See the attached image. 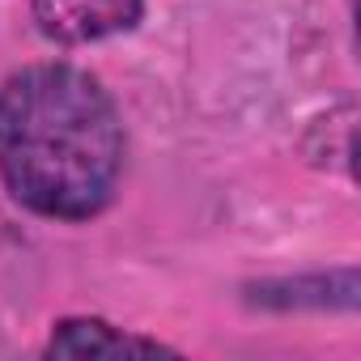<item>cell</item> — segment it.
Instances as JSON below:
<instances>
[{"label": "cell", "mask_w": 361, "mask_h": 361, "mask_svg": "<svg viewBox=\"0 0 361 361\" xmlns=\"http://www.w3.org/2000/svg\"><path fill=\"white\" fill-rule=\"evenodd\" d=\"M123 157V115L94 73L30 64L0 81V183L35 217H98L115 200Z\"/></svg>", "instance_id": "cell-1"}, {"label": "cell", "mask_w": 361, "mask_h": 361, "mask_svg": "<svg viewBox=\"0 0 361 361\" xmlns=\"http://www.w3.org/2000/svg\"><path fill=\"white\" fill-rule=\"evenodd\" d=\"M30 9L43 39L60 47H85L128 35L145 13V0H35Z\"/></svg>", "instance_id": "cell-2"}, {"label": "cell", "mask_w": 361, "mask_h": 361, "mask_svg": "<svg viewBox=\"0 0 361 361\" xmlns=\"http://www.w3.org/2000/svg\"><path fill=\"white\" fill-rule=\"evenodd\" d=\"M47 357H128V353H174L153 336H136L128 327H115L94 314L60 319L51 327V340L43 348Z\"/></svg>", "instance_id": "cell-3"}]
</instances>
